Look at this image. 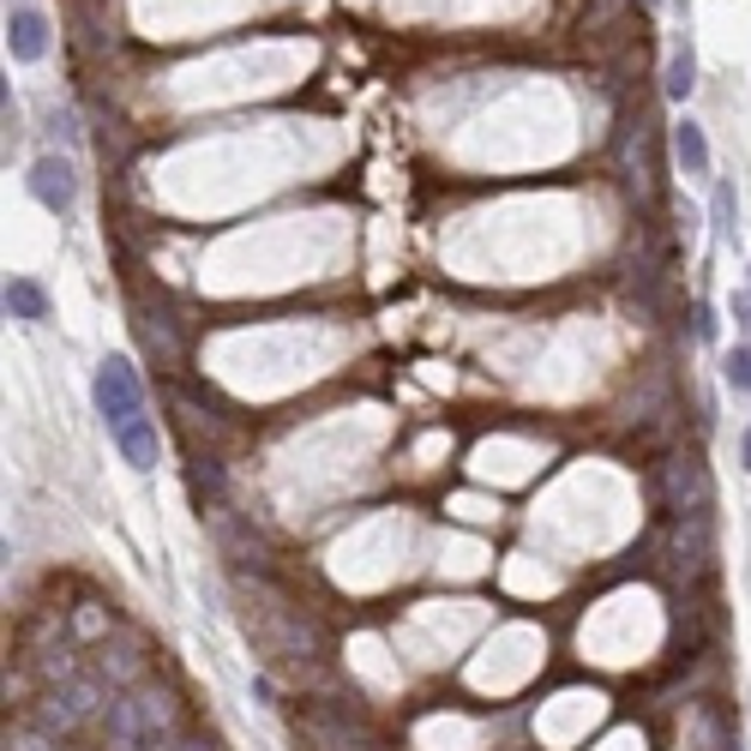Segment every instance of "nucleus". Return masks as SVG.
<instances>
[{"label": "nucleus", "instance_id": "nucleus-1", "mask_svg": "<svg viewBox=\"0 0 751 751\" xmlns=\"http://www.w3.org/2000/svg\"><path fill=\"white\" fill-rule=\"evenodd\" d=\"M109 751H175V698L151 686L115 691L103 710Z\"/></svg>", "mask_w": 751, "mask_h": 751}, {"label": "nucleus", "instance_id": "nucleus-2", "mask_svg": "<svg viewBox=\"0 0 751 751\" xmlns=\"http://www.w3.org/2000/svg\"><path fill=\"white\" fill-rule=\"evenodd\" d=\"M91 397H97V415H103L109 440H120V433L151 421V415H144V385H139L127 355H103V367H97V379H91Z\"/></svg>", "mask_w": 751, "mask_h": 751}, {"label": "nucleus", "instance_id": "nucleus-3", "mask_svg": "<svg viewBox=\"0 0 751 751\" xmlns=\"http://www.w3.org/2000/svg\"><path fill=\"white\" fill-rule=\"evenodd\" d=\"M97 710H109V703H103V679H97V674H66V679H54V686H49L37 722H42V734H73V727H85Z\"/></svg>", "mask_w": 751, "mask_h": 751}, {"label": "nucleus", "instance_id": "nucleus-4", "mask_svg": "<svg viewBox=\"0 0 751 751\" xmlns=\"http://www.w3.org/2000/svg\"><path fill=\"white\" fill-rule=\"evenodd\" d=\"M25 187H30V199H37L42 211H54V217H73V205H78V175H73V163H66V156L42 151L37 163H30Z\"/></svg>", "mask_w": 751, "mask_h": 751}, {"label": "nucleus", "instance_id": "nucleus-5", "mask_svg": "<svg viewBox=\"0 0 751 751\" xmlns=\"http://www.w3.org/2000/svg\"><path fill=\"white\" fill-rule=\"evenodd\" d=\"M7 54H13L18 66H37L42 54H49V18H42L37 7H25V0L7 13Z\"/></svg>", "mask_w": 751, "mask_h": 751}, {"label": "nucleus", "instance_id": "nucleus-6", "mask_svg": "<svg viewBox=\"0 0 751 751\" xmlns=\"http://www.w3.org/2000/svg\"><path fill=\"white\" fill-rule=\"evenodd\" d=\"M674 156H679V169H686L691 181L710 175V139H703L698 120H679V127H674Z\"/></svg>", "mask_w": 751, "mask_h": 751}, {"label": "nucleus", "instance_id": "nucleus-7", "mask_svg": "<svg viewBox=\"0 0 751 751\" xmlns=\"http://www.w3.org/2000/svg\"><path fill=\"white\" fill-rule=\"evenodd\" d=\"M7 313H13L18 324H42L49 319V295H42V283L13 277V283H7Z\"/></svg>", "mask_w": 751, "mask_h": 751}, {"label": "nucleus", "instance_id": "nucleus-8", "mask_svg": "<svg viewBox=\"0 0 751 751\" xmlns=\"http://www.w3.org/2000/svg\"><path fill=\"white\" fill-rule=\"evenodd\" d=\"M120 457H127L132 469H139V475H151L156 469V451H163V440H156V421H144V428H132V433H120Z\"/></svg>", "mask_w": 751, "mask_h": 751}, {"label": "nucleus", "instance_id": "nucleus-9", "mask_svg": "<svg viewBox=\"0 0 751 751\" xmlns=\"http://www.w3.org/2000/svg\"><path fill=\"white\" fill-rule=\"evenodd\" d=\"M691 85H698V54H691V42H679L674 61H667V97H674V103H686Z\"/></svg>", "mask_w": 751, "mask_h": 751}, {"label": "nucleus", "instance_id": "nucleus-10", "mask_svg": "<svg viewBox=\"0 0 751 751\" xmlns=\"http://www.w3.org/2000/svg\"><path fill=\"white\" fill-rule=\"evenodd\" d=\"M710 217H715V234H722V241H734V234H739V193L727 181L710 187Z\"/></svg>", "mask_w": 751, "mask_h": 751}, {"label": "nucleus", "instance_id": "nucleus-11", "mask_svg": "<svg viewBox=\"0 0 751 751\" xmlns=\"http://www.w3.org/2000/svg\"><path fill=\"white\" fill-rule=\"evenodd\" d=\"M727 385L751 397V343H734V349H727Z\"/></svg>", "mask_w": 751, "mask_h": 751}, {"label": "nucleus", "instance_id": "nucleus-12", "mask_svg": "<svg viewBox=\"0 0 751 751\" xmlns=\"http://www.w3.org/2000/svg\"><path fill=\"white\" fill-rule=\"evenodd\" d=\"M734 324L751 331V277H746V289H734Z\"/></svg>", "mask_w": 751, "mask_h": 751}, {"label": "nucleus", "instance_id": "nucleus-13", "mask_svg": "<svg viewBox=\"0 0 751 751\" xmlns=\"http://www.w3.org/2000/svg\"><path fill=\"white\" fill-rule=\"evenodd\" d=\"M7 751H49V739H42V734H18Z\"/></svg>", "mask_w": 751, "mask_h": 751}, {"label": "nucleus", "instance_id": "nucleus-14", "mask_svg": "<svg viewBox=\"0 0 751 751\" xmlns=\"http://www.w3.org/2000/svg\"><path fill=\"white\" fill-rule=\"evenodd\" d=\"M698 338H703V343L715 338V313H710V307H698Z\"/></svg>", "mask_w": 751, "mask_h": 751}, {"label": "nucleus", "instance_id": "nucleus-15", "mask_svg": "<svg viewBox=\"0 0 751 751\" xmlns=\"http://www.w3.org/2000/svg\"><path fill=\"white\" fill-rule=\"evenodd\" d=\"M739 457H746V469H751V428L739 433Z\"/></svg>", "mask_w": 751, "mask_h": 751}, {"label": "nucleus", "instance_id": "nucleus-16", "mask_svg": "<svg viewBox=\"0 0 751 751\" xmlns=\"http://www.w3.org/2000/svg\"><path fill=\"white\" fill-rule=\"evenodd\" d=\"M608 7H613V0H596V18H601V13H608Z\"/></svg>", "mask_w": 751, "mask_h": 751}]
</instances>
